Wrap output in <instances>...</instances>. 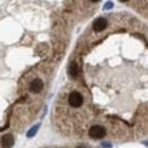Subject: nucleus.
I'll return each instance as SVG.
<instances>
[{
  "instance_id": "1a4fd4ad",
  "label": "nucleus",
  "mask_w": 148,
  "mask_h": 148,
  "mask_svg": "<svg viewBox=\"0 0 148 148\" xmlns=\"http://www.w3.org/2000/svg\"><path fill=\"white\" fill-rule=\"evenodd\" d=\"M103 147H106V148H110V147H111V144H110V143H103Z\"/></svg>"
},
{
  "instance_id": "f257e3e1",
  "label": "nucleus",
  "mask_w": 148,
  "mask_h": 148,
  "mask_svg": "<svg viewBox=\"0 0 148 148\" xmlns=\"http://www.w3.org/2000/svg\"><path fill=\"white\" fill-rule=\"evenodd\" d=\"M88 134H89L90 138H95V140H100L107 134V130L104 126L101 125H93V126L89 127L88 130Z\"/></svg>"
},
{
  "instance_id": "7ed1b4c3",
  "label": "nucleus",
  "mask_w": 148,
  "mask_h": 148,
  "mask_svg": "<svg viewBox=\"0 0 148 148\" xmlns=\"http://www.w3.org/2000/svg\"><path fill=\"white\" fill-rule=\"evenodd\" d=\"M107 26H108V21H107L106 18H103V16H100V18H97L95 22H93V30L95 32H103L104 29H107Z\"/></svg>"
},
{
  "instance_id": "f03ea898",
  "label": "nucleus",
  "mask_w": 148,
  "mask_h": 148,
  "mask_svg": "<svg viewBox=\"0 0 148 148\" xmlns=\"http://www.w3.org/2000/svg\"><path fill=\"white\" fill-rule=\"evenodd\" d=\"M67 103L73 108H79V107L84 104V96H82V93H79V92H71L69 95Z\"/></svg>"
},
{
  "instance_id": "0eeeda50",
  "label": "nucleus",
  "mask_w": 148,
  "mask_h": 148,
  "mask_svg": "<svg viewBox=\"0 0 148 148\" xmlns=\"http://www.w3.org/2000/svg\"><path fill=\"white\" fill-rule=\"evenodd\" d=\"M38 127H40V125H34V126H33L32 129H30V130L27 132V137H33V136H34V134L37 133V130H38Z\"/></svg>"
},
{
  "instance_id": "9b49d317",
  "label": "nucleus",
  "mask_w": 148,
  "mask_h": 148,
  "mask_svg": "<svg viewBox=\"0 0 148 148\" xmlns=\"http://www.w3.org/2000/svg\"><path fill=\"white\" fill-rule=\"evenodd\" d=\"M119 1H122V3H126V1H129V0H119Z\"/></svg>"
},
{
  "instance_id": "9d476101",
  "label": "nucleus",
  "mask_w": 148,
  "mask_h": 148,
  "mask_svg": "<svg viewBox=\"0 0 148 148\" xmlns=\"http://www.w3.org/2000/svg\"><path fill=\"white\" fill-rule=\"evenodd\" d=\"M90 3H97V1H100V0H89Z\"/></svg>"
},
{
  "instance_id": "423d86ee",
  "label": "nucleus",
  "mask_w": 148,
  "mask_h": 148,
  "mask_svg": "<svg viewBox=\"0 0 148 148\" xmlns=\"http://www.w3.org/2000/svg\"><path fill=\"white\" fill-rule=\"evenodd\" d=\"M0 144L3 148H11L14 145V137L11 134H4L3 137L0 138Z\"/></svg>"
},
{
  "instance_id": "39448f33",
  "label": "nucleus",
  "mask_w": 148,
  "mask_h": 148,
  "mask_svg": "<svg viewBox=\"0 0 148 148\" xmlns=\"http://www.w3.org/2000/svg\"><path fill=\"white\" fill-rule=\"evenodd\" d=\"M67 73H69V77H70V78H73V79L77 78V77H78V73H79L78 63H77V62H71V63L69 64Z\"/></svg>"
},
{
  "instance_id": "20e7f679",
  "label": "nucleus",
  "mask_w": 148,
  "mask_h": 148,
  "mask_svg": "<svg viewBox=\"0 0 148 148\" xmlns=\"http://www.w3.org/2000/svg\"><path fill=\"white\" fill-rule=\"evenodd\" d=\"M42 88H44V84H42L41 78H34L30 82V85H29V90L32 93H40L42 90Z\"/></svg>"
},
{
  "instance_id": "6e6552de",
  "label": "nucleus",
  "mask_w": 148,
  "mask_h": 148,
  "mask_svg": "<svg viewBox=\"0 0 148 148\" xmlns=\"http://www.w3.org/2000/svg\"><path fill=\"white\" fill-rule=\"evenodd\" d=\"M114 7V3L112 1H107L106 4H104V10H111Z\"/></svg>"
}]
</instances>
